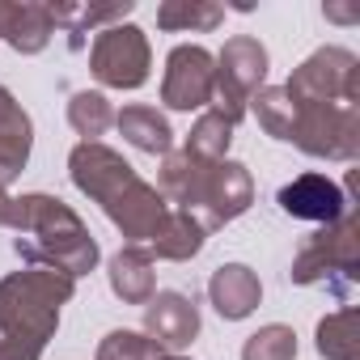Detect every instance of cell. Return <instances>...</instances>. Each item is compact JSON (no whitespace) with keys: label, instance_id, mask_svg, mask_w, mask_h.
<instances>
[{"label":"cell","instance_id":"5b68a950","mask_svg":"<svg viewBox=\"0 0 360 360\" xmlns=\"http://www.w3.org/2000/svg\"><path fill=\"white\" fill-rule=\"evenodd\" d=\"M356 233H360L356 212L339 217L335 225H322L292 259V284H322L335 297H347L360 280V250H356L360 238Z\"/></svg>","mask_w":360,"mask_h":360},{"label":"cell","instance_id":"4fadbf2b","mask_svg":"<svg viewBox=\"0 0 360 360\" xmlns=\"http://www.w3.org/2000/svg\"><path fill=\"white\" fill-rule=\"evenodd\" d=\"M51 5H34V0H0V39L22 56H39L51 43Z\"/></svg>","mask_w":360,"mask_h":360},{"label":"cell","instance_id":"52a82bcc","mask_svg":"<svg viewBox=\"0 0 360 360\" xmlns=\"http://www.w3.org/2000/svg\"><path fill=\"white\" fill-rule=\"evenodd\" d=\"M292 131L288 144H297L309 157L352 161L360 153V106H330V102H292Z\"/></svg>","mask_w":360,"mask_h":360},{"label":"cell","instance_id":"30bf717a","mask_svg":"<svg viewBox=\"0 0 360 360\" xmlns=\"http://www.w3.org/2000/svg\"><path fill=\"white\" fill-rule=\"evenodd\" d=\"M212 77L217 60L200 43H183L165 56V77H161V102L169 110H204L212 106Z\"/></svg>","mask_w":360,"mask_h":360},{"label":"cell","instance_id":"9a60e30c","mask_svg":"<svg viewBox=\"0 0 360 360\" xmlns=\"http://www.w3.org/2000/svg\"><path fill=\"white\" fill-rule=\"evenodd\" d=\"M30 144H34V127L30 115L13 102V94L0 85V191L26 169L30 161Z\"/></svg>","mask_w":360,"mask_h":360},{"label":"cell","instance_id":"ac0fdd59","mask_svg":"<svg viewBox=\"0 0 360 360\" xmlns=\"http://www.w3.org/2000/svg\"><path fill=\"white\" fill-rule=\"evenodd\" d=\"M115 127L123 131V140L131 144V148H140V153H169V144H174V131H169V123H165V115H157L153 106H123L119 115H115Z\"/></svg>","mask_w":360,"mask_h":360},{"label":"cell","instance_id":"6da1fadb","mask_svg":"<svg viewBox=\"0 0 360 360\" xmlns=\"http://www.w3.org/2000/svg\"><path fill=\"white\" fill-rule=\"evenodd\" d=\"M68 174L81 195H89L94 204H102V212L110 217V225L131 242H148V233L161 225V217L169 212V204L161 200L157 187H148L144 178L106 144H77L68 153Z\"/></svg>","mask_w":360,"mask_h":360},{"label":"cell","instance_id":"ba28073f","mask_svg":"<svg viewBox=\"0 0 360 360\" xmlns=\"http://www.w3.org/2000/svg\"><path fill=\"white\" fill-rule=\"evenodd\" d=\"M292 102L360 106V60L347 47H318L284 85Z\"/></svg>","mask_w":360,"mask_h":360},{"label":"cell","instance_id":"7a4b0ae2","mask_svg":"<svg viewBox=\"0 0 360 360\" xmlns=\"http://www.w3.org/2000/svg\"><path fill=\"white\" fill-rule=\"evenodd\" d=\"M9 229L18 233L13 250L47 271H60L68 280H81L98 267V242L85 229V221L56 195H22L9 208Z\"/></svg>","mask_w":360,"mask_h":360},{"label":"cell","instance_id":"2e32d148","mask_svg":"<svg viewBox=\"0 0 360 360\" xmlns=\"http://www.w3.org/2000/svg\"><path fill=\"white\" fill-rule=\"evenodd\" d=\"M204 238H208V229L191 217V212H178V208H169L165 217H161V225L148 233V255H157V259H169V263H187V259H195L200 250H204Z\"/></svg>","mask_w":360,"mask_h":360},{"label":"cell","instance_id":"603a6c76","mask_svg":"<svg viewBox=\"0 0 360 360\" xmlns=\"http://www.w3.org/2000/svg\"><path fill=\"white\" fill-rule=\"evenodd\" d=\"M229 144H233V123L221 119L217 110H204V115L195 119V127H191L183 153H191V157H200V161H225Z\"/></svg>","mask_w":360,"mask_h":360},{"label":"cell","instance_id":"f1b7e54d","mask_svg":"<svg viewBox=\"0 0 360 360\" xmlns=\"http://www.w3.org/2000/svg\"><path fill=\"white\" fill-rule=\"evenodd\" d=\"M165 360H187V356H174V352H165Z\"/></svg>","mask_w":360,"mask_h":360},{"label":"cell","instance_id":"83f0119b","mask_svg":"<svg viewBox=\"0 0 360 360\" xmlns=\"http://www.w3.org/2000/svg\"><path fill=\"white\" fill-rule=\"evenodd\" d=\"M9 208H13V200L0 191V225H9Z\"/></svg>","mask_w":360,"mask_h":360},{"label":"cell","instance_id":"9c48e42d","mask_svg":"<svg viewBox=\"0 0 360 360\" xmlns=\"http://www.w3.org/2000/svg\"><path fill=\"white\" fill-rule=\"evenodd\" d=\"M148 39L140 26L131 22H119V26H106L98 39H94V51H89V68L102 85L110 89H140L148 81Z\"/></svg>","mask_w":360,"mask_h":360},{"label":"cell","instance_id":"7c38bea8","mask_svg":"<svg viewBox=\"0 0 360 360\" xmlns=\"http://www.w3.org/2000/svg\"><path fill=\"white\" fill-rule=\"evenodd\" d=\"M144 335L161 352H183L200 335V305L183 292H153L144 305Z\"/></svg>","mask_w":360,"mask_h":360},{"label":"cell","instance_id":"8fae6325","mask_svg":"<svg viewBox=\"0 0 360 360\" xmlns=\"http://www.w3.org/2000/svg\"><path fill=\"white\" fill-rule=\"evenodd\" d=\"M280 208L297 221H314V225H335L339 217L352 212V200L343 195L339 183H330L326 174H301L292 183L280 187Z\"/></svg>","mask_w":360,"mask_h":360},{"label":"cell","instance_id":"4316f807","mask_svg":"<svg viewBox=\"0 0 360 360\" xmlns=\"http://www.w3.org/2000/svg\"><path fill=\"white\" fill-rule=\"evenodd\" d=\"M322 13L335 18V22H360V9H343V5H326Z\"/></svg>","mask_w":360,"mask_h":360},{"label":"cell","instance_id":"8992f818","mask_svg":"<svg viewBox=\"0 0 360 360\" xmlns=\"http://www.w3.org/2000/svg\"><path fill=\"white\" fill-rule=\"evenodd\" d=\"M263 81H267V47L259 39H250V34L229 39L225 51L217 56L212 110L238 127L246 119V110H250V98L263 89Z\"/></svg>","mask_w":360,"mask_h":360},{"label":"cell","instance_id":"484cf974","mask_svg":"<svg viewBox=\"0 0 360 360\" xmlns=\"http://www.w3.org/2000/svg\"><path fill=\"white\" fill-rule=\"evenodd\" d=\"M98 360H165V352L140 330H110L98 343Z\"/></svg>","mask_w":360,"mask_h":360},{"label":"cell","instance_id":"5bb4252c","mask_svg":"<svg viewBox=\"0 0 360 360\" xmlns=\"http://www.w3.org/2000/svg\"><path fill=\"white\" fill-rule=\"evenodd\" d=\"M208 297H212V305H217V314H221L225 322H242V318H250V314L259 309L263 284H259V276H255L246 263H225V267L212 271Z\"/></svg>","mask_w":360,"mask_h":360},{"label":"cell","instance_id":"44dd1931","mask_svg":"<svg viewBox=\"0 0 360 360\" xmlns=\"http://www.w3.org/2000/svg\"><path fill=\"white\" fill-rule=\"evenodd\" d=\"M68 123H72L77 136H85V144H98V136H106L115 127V106L106 102V94L81 89L68 102Z\"/></svg>","mask_w":360,"mask_h":360},{"label":"cell","instance_id":"e0dca14e","mask_svg":"<svg viewBox=\"0 0 360 360\" xmlns=\"http://www.w3.org/2000/svg\"><path fill=\"white\" fill-rule=\"evenodd\" d=\"M110 292L127 305H148V297L157 292V276H153V255L144 246H123L110 267H106Z\"/></svg>","mask_w":360,"mask_h":360},{"label":"cell","instance_id":"3957f363","mask_svg":"<svg viewBox=\"0 0 360 360\" xmlns=\"http://www.w3.org/2000/svg\"><path fill=\"white\" fill-rule=\"evenodd\" d=\"M161 200H174L178 212H191L208 233L238 221L255 204V178L242 161H200L191 153H165L161 161Z\"/></svg>","mask_w":360,"mask_h":360},{"label":"cell","instance_id":"d6986e66","mask_svg":"<svg viewBox=\"0 0 360 360\" xmlns=\"http://www.w3.org/2000/svg\"><path fill=\"white\" fill-rule=\"evenodd\" d=\"M318 356H326V360H356L360 356V314L352 305L335 309L318 322Z\"/></svg>","mask_w":360,"mask_h":360},{"label":"cell","instance_id":"d4e9b609","mask_svg":"<svg viewBox=\"0 0 360 360\" xmlns=\"http://www.w3.org/2000/svg\"><path fill=\"white\" fill-rule=\"evenodd\" d=\"M242 360H297V335H292V326H284V322L259 326L242 343Z\"/></svg>","mask_w":360,"mask_h":360},{"label":"cell","instance_id":"cb8c5ba5","mask_svg":"<svg viewBox=\"0 0 360 360\" xmlns=\"http://www.w3.org/2000/svg\"><path fill=\"white\" fill-rule=\"evenodd\" d=\"M250 106H255V115H259V127L271 136V140H288V131H292V98L284 94V85H267V89H259L255 98H250Z\"/></svg>","mask_w":360,"mask_h":360},{"label":"cell","instance_id":"7402d4cb","mask_svg":"<svg viewBox=\"0 0 360 360\" xmlns=\"http://www.w3.org/2000/svg\"><path fill=\"white\" fill-rule=\"evenodd\" d=\"M127 13H131V0H123V5H106V9H94V5H51V22L72 34V47H81L85 30H94V26H119Z\"/></svg>","mask_w":360,"mask_h":360},{"label":"cell","instance_id":"ffe728a7","mask_svg":"<svg viewBox=\"0 0 360 360\" xmlns=\"http://www.w3.org/2000/svg\"><path fill=\"white\" fill-rule=\"evenodd\" d=\"M225 22V5L217 0H165L157 9V26L161 30H217Z\"/></svg>","mask_w":360,"mask_h":360},{"label":"cell","instance_id":"277c9868","mask_svg":"<svg viewBox=\"0 0 360 360\" xmlns=\"http://www.w3.org/2000/svg\"><path fill=\"white\" fill-rule=\"evenodd\" d=\"M77 280L30 267L0 280V360H43L47 339L60 326V305H68Z\"/></svg>","mask_w":360,"mask_h":360}]
</instances>
